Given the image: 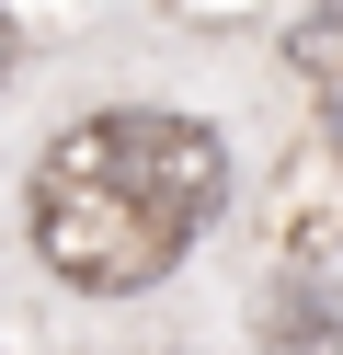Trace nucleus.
<instances>
[{"label": "nucleus", "instance_id": "2", "mask_svg": "<svg viewBox=\"0 0 343 355\" xmlns=\"http://www.w3.org/2000/svg\"><path fill=\"white\" fill-rule=\"evenodd\" d=\"M252 332H263V355H343V309L320 275H274L263 309H252Z\"/></svg>", "mask_w": 343, "mask_h": 355}, {"label": "nucleus", "instance_id": "1", "mask_svg": "<svg viewBox=\"0 0 343 355\" xmlns=\"http://www.w3.org/2000/svg\"><path fill=\"white\" fill-rule=\"evenodd\" d=\"M229 207V138L160 103H114L46 138L35 161V252L80 298L160 286Z\"/></svg>", "mask_w": 343, "mask_h": 355}, {"label": "nucleus", "instance_id": "3", "mask_svg": "<svg viewBox=\"0 0 343 355\" xmlns=\"http://www.w3.org/2000/svg\"><path fill=\"white\" fill-rule=\"evenodd\" d=\"M297 69L332 92V126H343V24H309V35H297Z\"/></svg>", "mask_w": 343, "mask_h": 355}]
</instances>
